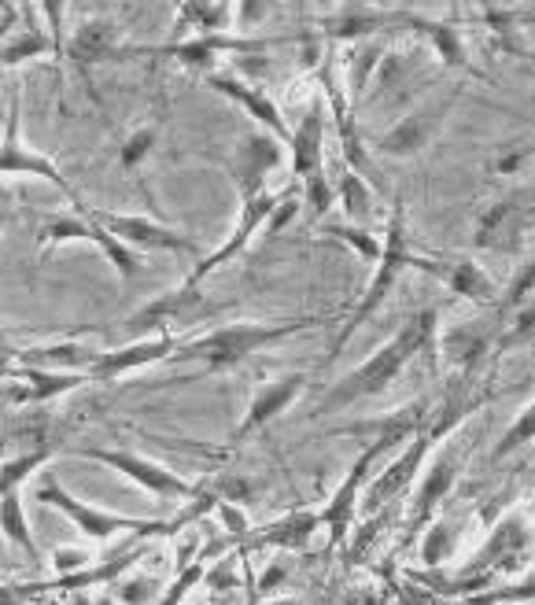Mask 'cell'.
Instances as JSON below:
<instances>
[{"label": "cell", "instance_id": "1", "mask_svg": "<svg viewBox=\"0 0 535 605\" xmlns=\"http://www.w3.org/2000/svg\"><path fill=\"white\" fill-rule=\"evenodd\" d=\"M436 321H440V310H421V315H414L373 358H366V363L352 369L340 384L329 388V392L321 395L314 414H329V410L352 406V403H358V399L381 395L384 388L403 373L414 355L440 347V340H436Z\"/></svg>", "mask_w": 535, "mask_h": 605}, {"label": "cell", "instance_id": "2", "mask_svg": "<svg viewBox=\"0 0 535 605\" xmlns=\"http://www.w3.org/2000/svg\"><path fill=\"white\" fill-rule=\"evenodd\" d=\"M318 325H321V318H296V321H277V325L245 321V325H226L200 340H189V344H181V351L174 358H200V363H207L211 369H226V366H237L240 358L255 355L262 347L277 344V340H288Z\"/></svg>", "mask_w": 535, "mask_h": 605}, {"label": "cell", "instance_id": "3", "mask_svg": "<svg viewBox=\"0 0 535 605\" xmlns=\"http://www.w3.org/2000/svg\"><path fill=\"white\" fill-rule=\"evenodd\" d=\"M411 251H406V222H403V200H395V211H392V218H388V233H384V256L381 262H377V273H373V281H369V288H366V296L362 302L355 307V315L352 321H347L344 329H340V336H336V344L329 355H340L344 351V344L358 333V325L362 321H369L381 310V302L388 299V292L395 288V281H399V273H403V266H411Z\"/></svg>", "mask_w": 535, "mask_h": 605}, {"label": "cell", "instance_id": "4", "mask_svg": "<svg viewBox=\"0 0 535 605\" xmlns=\"http://www.w3.org/2000/svg\"><path fill=\"white\" fill-rule=\"evenodd\" d=\"M67 240L96 244V248L107 256V262L119 270V277H138V273H141V259L133 256L130 244H122L119 237H111V233H107L100 222H93L85 211L52 214V218L41 222V251H45V256H52V251L60 248V244H67Z\"/></svg>", "mask_w": 535, "mask_h": 605}, {"label": "cell", "instance_id": "5", "mask_svg": "<svg viewBox=\"0 0 535 605\" xmlns=\"http://www.w3.org/2000/svg\"><path fill=\"white\" fill-rule=\"evenodd\" d=\"M74 211H85L93 222H100V226L111 233V237H119L122 244H130V248H141V251H178V256H189L203 262L200 244H192L189 237H181V233H174L170 226H163V222H152V218H138V214H115V211H93V207H74Z\"/></svg>", "mask_w": 535, "mask_h": 605}, {"label": "cell", "instance_id": "6", "mask_svg": "<svg viewBox=\"0 0 535 605\" xmlns=\"http://www.w3.org/2000/svg\"><path fill=\"white\" fill-rule=\"evenodd\" d=\"M226 302H214L200 292V285H181L167 292V296L144 302L141 310H133V318L122 325V333L130 336H148V333H159L167 336L163 329L174 325V321H200V318H211L214 310H222Z\"/></svg>", "mask_w": 535, "mask_h": 605}, {"label": "cell", "instance_id": "7", "mask_svg": "<svg viewBox=\"0 0 535 605\" xmlns=\"http://www.w3.org/2000/svg\"><path fill=\"white\" fill-rule=\"evenodd\" d=\"M281 155H285V144L277 137H266V133H245L237 141V149L226 159V170L233 185H237L240 200H251L259 192H266V181L270 174L281 167Z\"/></svg>", "mask_w": 535, "mask_h": 605}, {"label": "cell", "instance_id": "8", "mask_svg": "<svg viewBox=\"0 0 535 605\" xmlns=\"http://www.w3.org/2000/svg\"><path fill=\"white\" fill-rule=\"evenodd\" d=\"M535 218V203L528 200V192H513V197L499 200L495 207L480 218L476 229V248L491 251V256H518L524 233H528Z\"/></svg>", "mask_w": 535, "mask_h": 605}, {"label": "cell", "instance_id": "9", "mask_svg": "<svg viewBox=\"0 0 535 605\" xmlns=\"http://www.w3.org/2000/svg\"><path fill=\"white\" fill-rule=\"evenodd\" d=\"M85 458H93V462H104L111 465V470L126 473L130 481H138L144 491H155V495H167V499H203L200 487L181 481L178 473H170L167 465L159 462H148V458L141 454H130V451H107V447H85V451H78Z\"/></svg>", "mask_w": 535, "mask_h": 605}, {"label": "cell", "instance_id": "10", "mask_svg": "<svg viewBox=\"0 0 535 605\" xmlns=\"http://www.w3.org/2000/svg\"><path fill=\"white\" fill-rule=\"evenodd\" d=\"M281 200H285V197H274L270 189L259 192V197L245 200V211H240V222H237V229L229 233V240L222 244V248L214 251V256H207L203 262H197V270L189 273V281H185V285H200V281L207 277V273H214L218 266H226L229 259H237L240 251H245L248 244H251V237H255V233H259L262 226H270V218L277 214Z\"/></svg>", "mask_w": 535, "mask_h": 605}, {"label": "cell", "instance_id": "11", "mask_svg": "<svg viewBox=\"0 0 535 605\" xmlns=\"http://www.w3.org/2000/svg\"><path fill=\"white\" fill-rule=\"evenodd\" d=\"M0 170H4V178H15V174H37V178L52 181L56 189L67 192L74 207H82V197H78L74 185L60 174V167H56L48 155L31 152L23 144V133H19V100H15V96H12V115H8V130H4V149H0Z\"/></svg>", "mask_w": 535, "mask_h": 605}, {"label": "cell", "instance_id": "12", "mask_svg": "<svg viewBox=\"0 0 535 605\" xmlns=\"http://www.w3.org/2000/svg\"><path fill=\"white\" fill-rule=\"evenodd\" d=\"M90 384V373H52L37 366H4V403L26 406V403H48L56 395H67L74 388Z\"/></svg>", "mask_w": 535, "mask_h": 605}, {"label": "cell", "instance_id": "13", "mask_svg": "<svg viewBox=\"0 0 535 605\" xmlns=\"http://www.w3.org/2000/svg\"><path fill=\"white\" fill-rule=\"evenodd\" d=\"M454 100H459V93L443 96V100H436V104H428V107H417V111L406 115L403 122H395L392 130H388L381 141H377V152L395 155V159L417 155L428 141H432V133L440 130V122L447 119V111H451Z\"/></svg>", "mask_w": 535, "mask_h": 605}, {"label": "cell", "instance_id": "14", "mask_svg": "<svg viewBox=\"0 0 535 605\" xmlns=\"http://www.w3.org/2000/svg\"><path fill=\"white\" fill-rule=\"evenodd\" d=\"M203 82H207L214 93L229 96L233 104L245 107L251 119H255L262 130L274 133L281 144H292V133H296V130L285 122V115L277 111V104L270 100L262 90H255V85H248V82H240V78H233V74H222V71H207V74H203Z\"/></svg>", "mask_w": 535, "mask_h": 605}, {"label": "cell", "instance_id": "15", "mask_svg": "<svg viewBox=\"0 0 535 605\" xmlns=\"http://www.w3.org/2000/svg\"><path fill=\"white\" fill-rule=\"evenodd\" d=\"M104 351L96 344H82V340H60V344H37V347H19L8 351L12 363L52 369V373H90L93 363Z\"/></svg>", "mask_w": 535, "mask_h": 605}, {"label": "cell", "instance_id": "16", "mask_svg": "<svg viewBox=\"0 0 535 605\" xmlns=\"http://www.w3.org/2000/svg\"><path fill=\"white\" fill-rule=\"evenodd\" d=\"M428 447H432V439H428V432L411 439V447H406V451L399 454L395 462L388 465V470H384L381 476H377L373 484L366 487V499H362V510H366V513H377L381 506H388L392 499H399V495H403L406 487L414 484L417 465H421V458L428 454Z\"/></svg>", "mask_w": 535, "mask_h": 605}, {"label": "cell", "instance_id": "17", "mask_svg": "<svg viewBox=\"0 0 535 605\" xmlns=\"http://www.w3.org/2000/svg\"><path fill=\"white\" fill-rule=\"evenodd\" d=\"M178 351H181V340H174V336H155V340H144V344H126L119 351H104L90 369V380H111V377L133 373V369H141V366L174 358Z\"/></svg>", "mask_w": 535, "mask_h": 605}, {"label": "cell", "instance_id": "18", "mask_svg": "<svg viewBox=\"0 0 535 605\" xmlns=\"http://www.w3.org/2000/svg\"><path fill=\"white\" fill-rule=\"evenodd\" d=\"M528 546V529H524L521 517H510V521H502L499 529H495V535L488 539V546H484V554L469 565V572H465L462 583H454V591H473L476 576L491 572V569H506V565L518 561V550H524Z\"/></svg>", "mask_w": 535, "mask_h": 605}, {"label": "cell", "instance_id": "19", "mask_svg": "<svg viewBox=\"0 0 535 605\" xmlns=\"http://www.w3.org/2000/svg\"><path fill=\"white\" fill-rule=\"evenodd\" d=\"M321 149H325V100H314L310 104V111L304 115V122L296 126V133H292V170H296V178L314 181L321 178Z\"/></svg>", "mask_w": 535, "mask_h": 605}, {"label": "cell", "instance_id": "20", "mask_svg": "<svg viewBox=\"0 0 535 605\" xmlns=\"http://www.w3.org/2000/svg\"><path fill=\"white\" fill-rule=\"evenodd\" d=\"M307 388V380L304 373H288V377H281L274 380V384H266V388H259L255 399H251V406H248V417L240 422L237 428V436H251V432H259L262 425H270L277 414H285V410L296 403V395Z\"/></svg>", "mask_w": 535, "mask_h": 605}, {"label": "cell", "instance_id": "21", "mask_svg": "<svg viewBox=\"0 0 535 605\" xmlns=\"http://www.w3.org/2000/svg\"><path fill=\"white\" fill-rule=\"evenodd\" d=\"M67 56H71V63L82 74H93V67L104 63V60H119L122 52H119V45H115V26L107 23V19H93V23H85L82 31L71 37Z\"/></svg>", "mask_w": 535, "mask_h": 605}, {"label": "cell", "instance_id": "22", "mask_svg": "<svg viewBox=\"0 0 535 605\" xmlns=\"http://www.w3.org/2000/svg\"><path fill=\"white\" fill-rule=\"evenodd\" d=\"M425 270L440 273V277L451 285L454 296L473 299V302H495V285L491 277L476 266L473 259H459V262H425Z\"/></svg>", "mask_w": 535, "mask_h": 605}, {"label": "cell", "instance_id": "23", "mask_svg": "<svg viewBox=\"0 0 535 605\" xmlns=\"http://www.w3.org/2000/svg\"><path fill=\"white\" fill-rule=\"evenodd\" d=\"M454 481H459V462H451V458H440V462L428 470L425 484H421V499L414 506V529H421L428 517H432V510L447 499Z\"/></svg>", "mask_w": 535, "mask_h": 605}, {"label": "cell", "instance_id": "24", "mask_svg": "<svg viewBox=\"0 0 535 605\" xmlns=\"http://www.w3.org/2000/svg\"><path fill=\"white\" fill-rule=\"evenodd\" d=\"M318 524H321V513H292V517L274 521L270 529H262L255 535V543H274L281 550H304Z\"/></svg>", "mask_w": 535, "mask_h": 605}, {"label": "cell", "instance_id": "25", "mask_svg": "<svg viewBox=\"0 0 535 605\" xmlns=\"http://www.w3.org/2000/svg\"><path fill=\"white\" fill-rule=\"evenodd\" d=\"M399 23H403V26H414L417 34H425L428 41H432L436 52H440L443 63L465 67V48H462V41H459V34L451 31V23H432V19H417V15H406V12H399Z\"/></svg>", "mask_w": 535, "mask_h": 605}, {"label": "cell", "instance_id": "26", "mask_svg": "<svg viewBox=\"0 0 535 605\" xmlns=\"http://www.w3.org/2000/svg\"><path fill=\"white\" fill-rule=\"evenodd\" d=\"M0 524H4L8 543H15L31 561H41V546H37L34 532H31V521H26V513H23V499H19V491H4V506H0Z\"/></svg>", "mask_w": 535, "mask_h": 605}, {"label": "cell", "instance_id": "27", "mask_svg": "<svg viewBox=\"0 0 535 605\" xmlns=\"http://www.w3.org/2000/svg\"><path fill=\"white\" fill-rule=\"evenodd\" d=\"M178 15H181V26H200L203 37H218L233 23L229 4H203V0H185Z\"/></svg>", "mask_w": 535, "mask_h": 605}, {"label": "cell", "instance_id": "28", "mask_svg": "<svg viewBox=\"0 0 535 605\" xmlns=\"http://www.w3.org/2000/svg\"><path fill=\"white\" fill-rule=\"evenodd\" d=\"M340 203H344L347 218H355V222H366L369 211H373V192H369V185L362 181V174L352 170L347 163L340 167Z\"/></svg>", "mask_w": 535, "mask_h": 605}, {"label": "cell", "instance_id": "29", "mask_svg": "<svg viewBox=\"0 0 535 605\" xmlns=\"http://www.w3.org/2000/svg\"><path fill=\"white\" fill-rule=\"evenodd\" d=\"M440 347H443L447 363L469 369V366L476 363V358L484 355V336H480V329L462 325V329H451V333H447V336L440 340Z\"/></svg>", "mask_w": 535, "mask_h": 605}, {"label": "cell", "instance_id": "30", "mask_svg": "<svg viewBox=\"0 0 535 605\" xmlns=\"http://www.w3.org/2000/svg\"><path fill=\"white\" fill-rule=\"evenodd\" d=\"M34 56H56L60 60V52H56V41L52 37H45L41 31H26L23 37H15V41L4 45V71L8 67H19L23 60H34Z\"/></svg>", "mask_w": 535, "mask_h": 605}, {"label": "cell", "instance_id": "31", "mask_svg": "<svg viewBox=\"0 0 535 605\" xmlns=\"http://www.w3.org/2000/svg\"><path fill=\"white\" fill-rule=\"evenodd\" d=\"M48 454L52 451L41 443L37 451H26V454L12 458V462H4V473H0V491H19V484H23L41 462H48Z\"/></svg>", "mask_w": 535, "mask_h": 605}, {"label": "cell", "instance_id": "32", "mask_svg": "<svg viewBox=\"0 0 535 605\" xmlns=\"http://www.w3.org/2000/svg\"><path fill=\"white\" fill-rule=\"evenodd\" d=\"M325 237H340L344 244H352L355 248V256H362V259H373V262H381L384 256V240H377L373 233H366V229H358V226H325L321 229Z\"/></svg>", "mask_w": 535, "mask_h": 605}, {"label": "cell", "instance_id": "33", "mask_svg": "<svg viewBox=\"0 0 535 605\" xmlns=\"http://www.w3.org/2000/svg\"><path fill=\"white\" fill-rule=\"evenodd\" d=\"M532 439H535V403L524 406V414L510 425V432H506L499 443H495V458H506V454L521 451V447L532 443Z\"/></svg>", "mask_w": 535, "mask_h": 605}, {"label": "cell", "instance_id": "34", "mask_svg": "<svg viewBox=\"0 0 535 605\" xmlns=\"http://www.w3.org/2000/svg\"><path fill=\"white\" fill-rule=\"evenodd\" d=\"M155 149V130H138L133 137H126L122 152H119V163L126 170H138L144 159H148V152Z\"/></svg>", "mask_w": 535, "mask_h": 605}, {"label": "cell", "instance_id": "35", "mask_svg": "<svg viewBox=\"0 0 535 605\" xmlns=\"http://www.w3.org/2000/svg\"><path fill=\"white\" fill-rule=\"evenodd\" d=\"M451 529H447V524H436L432 532L425 535V565H440L443 558H447V550H451Z\"/></svg>", "mask_w": 535, "mask_h": 605}, {"label": "cell", "instance_id": "36", "mask_svg": "<svg viewBox=\"0 0 535 605\" xmlns=\"http://www.w3.org/2000/svg\"><path fill=\"white\" fill-rule=\"evenodd\" d=\"M535 292V259L518 273V281H513V288H510V296H506V307H521L524 299H528Z\"/></svg>", "mask_w": 535, "mask_h": 605}, {"label": "cell", "instance_id": "37", "mask_svg": "<svg viewBox=\"0 0 535 605\" xmlns=\"http://www.w3.org/2000/svg\"><path fill=\"white\" fill-rule=\"evenodd\" d=\"M200 576H203V565H192L189 572H181V576H178V583H174V588L167 591V598H163V605H178V602H181V594L189 591L192 583L200 580Z\"/></svg>", "mask_w": 535, "mask_h": 605}, {"label": "cell", "instance_id": "38", "mask_svg": "<svg viewBox=\"0 0 535 605\" xmlns=\"http://www.w3.org/2000/svg\"><path fill=\"white\" fill-rule=\"evenodd\" d=\"M26 602V591L19 580H4V588H0V605H23Z\"/></svg>", "mask_w": 535, "mask_h": 605}, {"label": "cell", "instance_id": "39", "mask_svg": "<svg viewBox=\"0 0 535 605\" xmlns=\"http://www.w3.org/2000/svg\"><path fill=\"white\" fill-rule=\"evenodd\" d=\"M237 12H240V23L255 26V23H262V15L274 12V4H240Z\"/></svg>", "mask_w": 535, "mask_h": 605}, {"label": "cell", "instance_id": "40", "mask_svg": "<svg viewBox=\"0 0 535 605\" xmlns=\"http://www.w3.org/2000/svg\"><path fill=\"white\" fill-rule=\"evenodd\" d=\"M524 163V152H502L499 159H495V170L499 174H518Z\"/></svg>", "mask_w": 535, "mask_h": 605}, {"label": "cell", "instance_id": "41", "mask_svg": "<svg viewBox=\"0 0 535 605\" xmlns=\"http://www.w3.org/2000/svg\"><path fill=\"white\" fill-rule=\"evenodd\" d=\"M60 569H78V558H60Z\"/></svg>", "mask_w": 535, "mask_h": 605}, {"label": "cell", "instance_id": "42", "mask_svg": "<svg viewBox=\"0 0 535 605\" xmlns=\"http://www.w3.org/2000/svg\"><path fill=\"white\" fill-rule=\"evenodd\" d=\"M524 605H535V602H524Z\"/></svg>", "mask_w": 535, "mask_h": 605}]
</instances>
